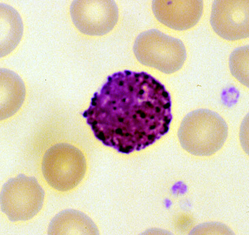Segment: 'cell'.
Masks as SVG:
<instances>
[{"label": "cell", "mask_w": 249, "mask_h": 235, "mask_svg": "<svg viewBox=\"0 0 249 235\" xmlns=\"http://www.w3.org/2000/svg\"><path fill=\"white\" fill-rule=\"evenodd\" d=\"M83 115L98 140L126 154L159 140L173 119L165 86L148 73L129 70L109 76Z\"/></svg>", "instance_id": "1"}, {"label": "cell", "mask_w": 249, "mask_h": 235, "mask_svg": "<svg viewBox=\"0 0 249 235\" xmlns=\"http://www.w3.org/2000/svg\"><path fill=\"white\" fill-rule=\"evenodd\" d=\"M228 135V127L225 121L217 113L206 109L189 113L178 131L183 148L199 157L211 156L219 151Z\"/></svg>", "instance_id": "2"}, {"label": "cell", "mask_w": 249, "mask_h": 235, "mask_svg": "<svg viewBox=\"0 0 249 235\" xmlns=\"http://www.w3.org/2000/svg\"><path fill=\"white\" fill-rule=\"evenodd\" d=\"M134 52L140 63L168 74L179 70L186 59L183 42L157 29L140 34L135 41Z\"/></svg>", "instance_id": "3"}, {"label": "cell", "mask_w": 249, "mask_h": 235, "mask_svg": "<svg viewBox=\"0 0 249 235\" xmlns=\"http://www.w3.org/2000/svg\"><path fill=\"white\" fill-rule=\"evenodd\" d=\"M42 171L45 180L53 189L61 192L72 190L86 174V158L75 146L56 144L45 153Z\"/></svg>", "instance_id": "4"}, {"label": "cell", "mask_w": 249, "mask_h": 235, "mask_svg": "<svg viewBox=\"0 0 249 235\" xmlns=\"http://www.w3.org/2000/svg\"><path fill=\"white\" fill-rule=\"evenodd\" d=\"M44 195L35 178L19 175L8 181L2 188L1 211L12 222L32 219L41 210Z\"/></svg>", "instance_id": "5"}, {"label": "cell", "mask_w": 249, "mask_h": 235, "mask_svg": "<svg viewBox=\"0 0 249 235\" xmlns=\"http://www.w3.org/2000/svg\"><path fill=\"white\" fill-rule=\"evenodd\" d=\"M71 16L81 33L103 36L117 24L118 10L114 1H74L71 5Z\"/></svg>", "instance_id": "6"}, {"label": "cell", "mask_w": 249, "mask_h": 235, "mask_svg": "<svg viewBox=\"0 0 249 235\" xmlns=\"http://www.w3.org/2000/svg\"><path fill=\"white\" fill-rule=\"evenodd\" d=\"M249 0H216L211 23L214 32L229 41L249 37Z\"/></svg>", "instance_id": "7"}, {"label": "cell", "mask_w": 249, "mask_h": 235, "mask_svg": "<svg viewBox=\"0 0 249 235\" xmlns=\"http://www.w3.org/2000/svg\"><path fill=\"white\" fill-rule=\"evenodd\" d=\"M152 10L161 23L175 30L190 29L202 16V0H155Z\"/></svg>", "instance_id": "8"}, {"label": "cell", "mask_w": 249, "mask_h": 235, "mask_svg": "<svg viewBox=\"0 0 249 235\" xmlns=\"http://www.w3.org/2000/svg\"><path fill=\"white\" fill-rule=\"evenodd\" d=\"M49 235H99L95 223L89 217L75 210L62 211L51 222Z\"/></svg>", "instance_id": "9"}, {"label": "cell", "mask_w": 249, "mask_h": 235, "mask_svg": "<svg viewBox=\"0 0 249 235\" xmlns=\"http://www.w3.org/2000/svg\"><path fill=\"white\" fill-rule=\"evenodd\" d=\"M230 69L232 75L246 87H249V46L240 47L230 56Z\"/></svg>", "instance_id": "10"}]
</instances>
